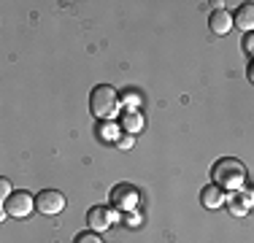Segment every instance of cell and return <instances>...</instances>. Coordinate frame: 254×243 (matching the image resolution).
<instances>
[{"label":"cell","mask_w":254,"mask_h":243,"mask_svg":"<svg viewBox=\"0 0 254 243\" xmlns=\"http://www.w3.org/2000/svg\"><path fill=\"white\" fill-rule=\"evenodd\" d=\"M100 138H103V141H117V124H111V122H106V124H100Z\"/></svg>","instance_id":"obj_11"},{"label":"cell","mask_w":254,"mask_h":243,"mask_svg":"<svg viewBox=\"0 0 254 243\" xmlns=\"http://www.w3.org/2000/svg\"><path fill=\"white\" fill-rule=\"evenodd\" d=\"M87 222H89V227H92V233H106V230L111 227V214H108L103 205H95V208H89Z\"/></svg>","instance_id":"obj_8"},{"label":"cell","mask_w":254,"mask_h":243,"mask_svg":"<svg viewBox=\"0 0 254 243\" xmlns=\"http://www.w3.org/2000/svg\"><path fill=\"white\" fill-rule=\"evenodd\" d=\"M249 81H252V84H254V62H252V65H249Z\"/></svg>","instance_id":"obj_18"},{"label":"cell","mask_w":254,"mask_h":243,"mask_svg":"<svg viewBox=\"0 0 254 243\" xmlns=\"http://www.w3.org/2000/svg\"><path fill=\"white\" fill-rule=\"evenodd\" d=\"M89 111L98 119H111L119 111V92L108 84H98L89 92Z\"/></svg>","instance_id":"obj_2"},{"label":"cell","mask_w":254,"mask_h":243,"mask_svg":"<svg viewBox=\"0 0 254 243\" xmlns=\"http://www.w3.org/2000/svg\"><path fill=\"white\" fill-rule=\"evenodd\" d=\"M230 211H233V214H246V205L244 203H233V200H230Z\"/></svg>","instance_id":"obj_16"},{"label":"cell","mask_w":254,"mask_h":243,"mask_svg":"<svg viewBox=\"0 0 254 243\" xmlns=\"http://www.w3.org/2000/svg\"><path fill=\"white\" fill-rule=\"evenodd\" d=\"M11 194H14V189H11V181L8 179H0V197L8 200Z\"/></svg>","instance_id":"obj_13"},{"label":"cell","mask_w":254,"mask_h":243,"mask_svg":"<svg viewBox=\"0 0 254 243\" xmlns=\"http://www.w3.org/2000/svg\"><path fill=\"white\" fill-rule=\"evenodd\" d=\"M244 205H246V208H249V205H254V192H246V194H244Z\"/></svg>","instance_id":"obj_17"},{"label":"cell","mask_w":254,"mask_h":243,"mask_svg":"<svg viewBox=\"0 0 254 243\" xmlns=\"http://www.w3.org/2000/svg\"><path fill=\"white\" fill-rule=\"evenodd\" d=\"M233 22L244 33H254V3H241L233 14Z\"/></svg>","instance_id":"obj_7"},{"label":"cell","mask_w":254,"mask_h":243,"mask_svg":"<svg viewBox=\"0 0 254 243\" xmlns=\"http://www.w3.org/2000/svg\"><path fill=\"white\" fill-rule=\"evenodd\" d=\"M241 46H244L246 54H252V57H254V33H246L244 35V44H241Z\"/></svg>","instance_id":"obj_14"},{"label":"cell","mask_w":254,"mask_h":243,"mask_svg":"<svg viewBox=\"0 0 254 243\" xmlns=\"http://www.w3.org/2000/svg\"><path fill=\"white\" fill-rule=\"evenodd\" d=\"M35 208H38V214H44V216L60 214V211L65 208V194L57 192V189H44V192H38V197H35Z\"/></svg>","instance_id":"obj_4"},{"label":"cell","mask_w":254,"mask_h":243,"mask_svg":"<svg viewBox=\"0 0 254 243\" xmlns=\"http://www.w3.org/2000/svg\"><path fill=\"white\" fill-rule=\"evenodd\" d=\"M225 194H222V189L216 184H208V186H203V192H200V203L205 205V208H219V205H225Z\"/></svg>","instance_id":"obj_9"},{"label":"cell","mask_w":254,"mask_h":243,"mask_svg":"<svg viewBox=\"0 0 254 243\" xmlns=\"http://www.w3.org/2000/svg\"><path fill=\"white\" fill-rule=\"evenodd\" d=\"M233 14L225 8H216L214 14L208 16V27H211V33H216V35H227L230 30H233Z\"/></svg>","instance_id":"obj_6"},{"label":"cell","mask_w":254,"mask_h":243,"mask_svg":"<svg viewBox=\"0 0 254 243\" xmlns=\"http://www.w3.org/2000/svg\"><path fill=\"white\" fill-rule=\"evenodd\" d=\"M35 208V197L30 192H14L8 200H3V214L14 216V219H25L33 214Z\"/></svg>","instance_id":"obj_3"},{"label":"cell","mask_w":254,"mask_h":243,"mask_svg":"<svg viewBox=\"0 0 254 243\" xmlns=\"http://www.w3.org/2000/svg\"><path fill=\"white\" fill-rule=\"evenodd\" d=\"M135 203H138L135 186H130V184L114 186V192H111V205H114V208H119V211H132V208H135Z\"/></svg>","instance_id":"obj_5"},{"label":"cell","mask_w":254,"mask_h":243,"mask_svg":"<svg viewBox=\"0 0 254 243\" xmlns=\"http://www.w3.org/2000/svg\"><path fill=\"white\" fill-rule=\"evenodd\" d=\"M73 243H103V241L98 233H81V235H76Z\"/></svg>","instance_id":"obj_12"},{"label":"cell","mask_w":254,"mask_h":243,"mask_svg":"<svg viewBox=\"0 0 254 243\" xmlns=\"http://www.w3.org/2000/svg\"><path fill=\"white\" fill-rule=\"evenodd\" d=\"M122 127H125L127 132H141L143 130V114L138 111V108H125Z\"/></svg>","instance_id":"obj_10"},{"label":"cell","mask_w":254,"mask_h":243,"mask_svg":"<svg viewBox=\"0 0 254 243\" xmlns=\"http://www.w3.org/2000/svg\"><path fill=\"white\" fill-rule=\"evenodd\" d=\"M132 143H135V138H132V135H122V138H117V146H119V149H132Z\"/></svg>","instance_id":"obj_15"},{"label":"cell","mask_w":254,"mask_h":243,"mask_svg":"<svg viewBox=\"0 0 254 243\" xmlns=\"http://www.w3.org/2000/svg\"><path fill=\"white\" fill-rule=\"evenodd\" d=\"M211 179L219 189H241L246 181V168L235 157H222L211 165Z\"/></svg>","instance_id":"obj_1"}]
</instances>
